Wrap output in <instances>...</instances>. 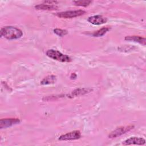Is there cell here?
Returning <instances> with one entry per match:
<instances>
[{
	"label": "cell",
	"instance_id": "8992f818",
	"mask_svg": "<svg viewBox=\"0 0 146 146\" xmlns=\"http://www.w3.org/2000/svg\"><path fill=\"white\" fill-rule=\"evenodd\" d=\"M20 120L18 118H5L2 119L0 120V128H6L11 127L14 125L19 124Z\"/></svg>",
	"mask_w": 146,
	"mask_h": 146
},
{
	"label": "cell",
	"instance_id": "6da1fadb",
	"mask_svg": "<svg viewBox=\"0 0 146 146\" xmlns=\"http://www.w3.org/2000/svg\"><path fill=\"white\" fill-rule=\"evenodd\" d=\"M23 35L21 30L15 27L5 26L1 29V36L7 39H17Z\"/></svg>",
	"mask_w": 146,
	"mask_h": 146
},
{
	"label": "cell",
	"instance_id": "7c38bea8",
	"mask_svg": "<svg viewBox=\"0 0 146 146\" xmlns=\"http://www.w3.org/2000/svg\"><path fill=\"white\" fill-rule=\"evenodd\" d=\"M110 30V27H104L102 29L95 31L94 33H92V35L95 37H99L103 36L105 34H106L109 30Z\"/></svg>",
	"mask_w": 146,
	"mask_h": 146
},
{
	"label": "cell",
	"instance_id": "5bb4252c",
	"mask_svg": "<svg viewBox=\"0 0 146 146\" xmlns=\"http://www.w3.org/2000/svg\"><path fill=\"white\" fill-rule=\"evenodd\" d=\"M91 2H92V1H88V0L75 1H74V3H75V5L79 6H83V7H86V6H88Z\"/></svg>",
	"mask_w": 146,
	"mask_h": 146
},
{
	"label": "cell",
	"instance_id": "7a4b0ae2",
	"mask_svg": "<svg viewBox=\"0 0 146 146\" xmlns=\"http://www.w3.org/2000/svg\"><path fill=\"white\" fill-rule=\"evenodd\" d=\"M46 55L50 58L62 62H70L72 60L70 56L61 53L58 50H48L46 51Z\"/></svg>",
	"mask_w": 146,
	"mask_h": 146
},
{
	"label": "cell",
	"instance_id": "9c48e42d",
	"mask_svg": "<svg viewBox=\"0 0 146 146\" xmlns=\"http://www.w3.org/2000/svg\"><path fill=\"white\" fill-rule=\"evenodd\" d=\"M56 1H46V4H39L35 6V8L37 10H57L58 7L52 4V3H56Z\"/></svg>",
	"mask_w": 146,
	"mask_h": 146
},
{
	"label": "cell",
	"instance_id": "30bf717a",
	"mask_svg": "<svg viewBox=\"0 0 146 146\" xmlns=\"http://www.w3.org/2000/svg\"><path fill=\"white\" fill-rule=\"evenodd\" d=\"M125 40L128 41H133L135 42L139 43L144 46L145 45V38L140 36L132 35V36H127L125 37Z\"/></svg>",
	"mask_w": 146,
	"mask_h": 146
},
{
	"label": "cell",
	"instance_id": "52a82bcc",
	"mask_svg": "<svg viewBox=\"0 0 146 146\" xmlns=\"http://www.w3.org/2000/svg\"><path fill=\"white\" fill-rule=\"evenodd\" d=\"M145 143V140L143 137H132L123 142L124 145H144Z\"/></svg>",
	"mask_w": 146,
	"mask_h": 146
},
{
	"label": "cell",
	"instance_id": "ba28073f",
	"mask_svg": "<svg viewBox=\"0 0 146 146\" xmlns=\"http://www.w3.org/2000/svg\"><path fill=\"white\" fill-rule=\"evenodd\" d=\"M107 19L100 15H96L90 17L88 18V22L94 25H100L106 23Z\"/></svg>",
	"mask_w": 146,
	"mask_h": 146
},
{
	"label": "cell",
	"instance_id": "9a60e30c",
	"mask_svg": "<svg viewBox=\"0 0 146 146\" xmlns=\"http://www.w3.org/2000/svg\"><path fill=\"white\" fill-rule=\"evenodd\" d=\"M54 33H55L56 35H58L59 36H63L67 34L68 32L66 30L60 29H55L54 30Z\"/></svg>",
	"mask_w": 146,
	"mask_h": 146
},
{
	"label": "cell",
	"instance_id": "5b68a950",
	"mask_svg": "<svg viewBox=\"0 0 146 146\" xmlns=\"http://www.w3.org/2000/svg\"><path fill=\"white\" fill-rule=\"evenodd\" d=\"M81 137V133L79 131H74L66 134L61 135L59 137V140L61 141L66 140H74L80 139Z\"/></svg>",
	"mask_w": 146,
	"mask_h": 146
},
{
	"label": "cell",
	"instance_id": "4fadbf2b",
	"mask_svg": "<svg viewBox=\"0 0 146 146\" xmlns=\"http://www.w3.org/2000/svg\"><path fill=\"white\" fill-rule=\"evenodd\" d=\"M90 90L86 89V88H78L75 90H74L72 94H71V97L72 98L73 96H76L80 95H84L88 92H90Z\"/></svg>",
	"mask_w": 146,
	"mask_h": 146
},
{
	"label": "cell",
	"instance_id": "277c9868",
	"mask_svg": "<svg viewBox=\"0 0 146 146\" xmlns=\"http://www.w3.org/2000/svg\"><path fill=\"white\" fill-rule=\"evenodd\" d=\"M134 128L133 125H128L125 127H120L117 128L114 131H112L108 135V137L110 138H115L117 137L118 136H120L128 131H131Z\"/></svg>",
	"mask_w": 146,
	"mask_h": 146
},
{
	"label": "cell",
	"instance_id": "8fae6325",
	"mask_svg": "<svg viewBox=\"0 0 146 146\" xmlns=\"http://www.w3.org/2000/svg\"><path fill=\"white\" fill-rule=\"evenodd\" d=\"M56 80V77L55 75H48L42 79L40 82V84L42 85H47L54 83Z\"/></svg>",
	"mask_w": 146,
	"mask_h": 146
},
{
	"label": "cell",
	"instance_id": "3957f363",
	"mask_svg": "<svg viewBox=\"0 0 146 146\" xmlns=\"http://www.w3.org/2000/svg\"><path fill=\"white\" fill-rule=\"evenodd\" d=\"M85 11L82 10H74V11H62L56 13V15L58 17L63 18H72L77 17L81 16L85 14Z\"/></svg>",
	"mask_w": 146,
	"mask_h": 146
}]
</instances>
